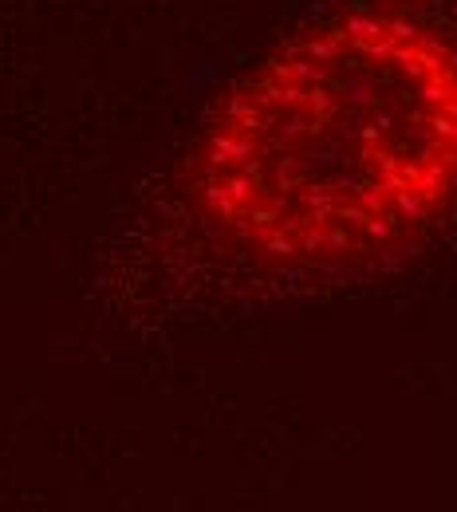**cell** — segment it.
Returning <instances> with one entry per match:
<instances>
[{
	"label": "cell",
	"mask_w": 457,
	"mask_h": 512,
	"mask_svg": "<svg viewBox=\"0 0 457 512\" xmlns=\"http://www.w3.org/2000/svg\"><path fill=\"white\" fill-rule=\"evenodd\" d=\"M197 201L276 268H347L410 245L457 201V40L406 4L300 28L213 111Z\"/></svg>",
	"instance_id": "obj_1"
}]
</instances>
